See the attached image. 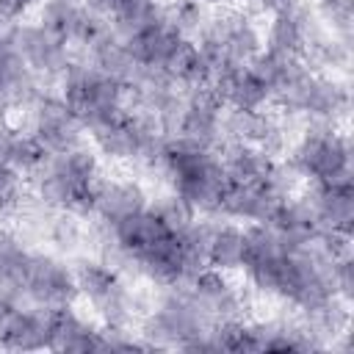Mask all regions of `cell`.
I'll use <instances>...</instances> for the list:
<instances>
[{
	"mask_svg": "<svg viewBox=\"0 0 354 354\" xmlns=\"http://www.w3.org/2000/svg\"><path fill=\"white\" fill-rule=\"evenodd\" d=\"M155 163L169 177L171 194H177L194 213H218V202L230 185V177L216 149L196 147L177 136L163 141Z\"/></svg>",
	"mask_w": 354,
	"mask_h": 354,
	"instance_id": "1",
	"label": "cell"
},
{
	"mask_svg": "<svg viewBox=\"0 0 354 354\" xmlns=\"http://www.w3.org/2000/svg\"><path fill=\"white\" fill-rule=\"evenodd\" d=\"M36 199L44 207L69 210V213H94V188L100 183V163L91 149L83 144L61 152L47 155V160L30 174Z\"/></svg>",
	"mask_w": 354,
	"mask_h": 354,
	"instance_id": "2",
	"label": "cell"
},
{
	"mask_svg": "<svg viewBox=\"0 0 354 354\" xmlns=\"http://www.w3.org/2000/svg\"><path fill=\"white\" fill-rule=\"evenodd\" d=\"M127 88L100 72L94 64H69L61 75V100L83 130H97L124 113Z\"/></svg>",
	"mask_w": 354,
	"mask_h": 354,
	"instance_id": "3",
	"label": "cell"
},
{
	"mask_svg": "<svg viewBox=\"0 0 354 354\" xmlns=\"http://www.w3.org/2000/svg\"><path fill=\"white\" fill-rule=\"evenodd\" d=\"M213 324V315L191 293V288L174 285V290L166 293L144 318L141 337L149 343V348H185L191 340L207 335Z\"/></svg>",
	"mask_w": 354,
	"mask_h": 354,
	"instance_id": "4",
	"label": "cell"
},
{
	"mask_svg": "<svg viewBox=\"0 0 354 354\" xmlns=\"http://www.w3.org/2000/svg\"><path fill=\"white\" fill-rule=\"evenodd\" d=\"M290 166L310 183H343L351 180V147L332 122H315L290 155Z\"/></svg>",
	"mask_w": 354,
	"mask_h": 354,
	"instance_id": "5",
	"label": "cell"
},
{
	"mask_svg": "<svg viewBox=\"0 0 354 354\" xmlns=\"http://www.w3.org/2000/svg\"><path fill=\"white\" fill-rule=\"evenodd\" d=\"M28 133L44 147L47 155H61L83 144V124L72 116L66 102L50 94H39L28 108Z\"/></svg>",
	"mask_w": 354,
	"mask_h": 354,
	"instance_id": "6",
	"label": "cell"
},
{
	"mask_svg": "<svg viewBox=\"0 0 354 354\" xmlns=\"http://www.w3.org/2000/svg\"><path fill=\"white\" fill-rule=\"evenodd\" d=\"M22 282H25V301H30L33 307L55 310L72 304L77 296L75 271L53 254L30 252Z\"/></svg>",
	"mask_w": 354,
	"mask_h": 354,
	"instance_id": "7",
	"label": "cell"
},
{
	"mask_svg": "<svg viewBox=\"0 0 354 354\" xmlns=\"http://www.w3.org/2000/svg\"><path fill=\"white\" fill-rule=\"evenodd\" d=\"M8 39L25 58V64L39 75V77H61L66 66L72 64L69 58V44L53 36L47 28L39 22H17L8 28Z\"/></svg>",
	"mask_w": 354,
	"mask_h": 354,
	"instance_id": "8",
	"label": "cell"
},
{
	"mask_svg": "<svg viewBox=\"0 0 354 354\" xmlns=\"http://www.w3.org/2000/svg\"><path fill=\"white\" fill-rule=\"evenodd\" d=\"M183 41H185V36H180V30L169 22V14L124 39L136 64L144 72H160V75H166V69H169V64L177 55Z\"/></svg>",
	"mask_w": 354,
	"mask_h": 354,
	"instance_id": "9",
	"label": "cell"
},
{
	"mask_svg": "<svg viewBox=\"0 0 354 354\" xmlns=\"http://www.w3.org/2000/svg\"><path fill=\"white\" fill-rule=\"evenodd\" d=\"M47 348L53 351H105V329L66 307L47 310Z\"/></svg>",
	"mask_w": 354,
	"mask_h": 354,
	"instance_id": "10",
	"label": "cell"
},
{
	"mask_svg": "<svg viewBox=\"0 0 354 354\" xmlns=\"http://www.w3.org/2000/svg\"><path fill=\"white\" fill-rule=\"evenodd\" d=\"M315 216L318 230H337L351 235L354 224V188L343 183H313V194L304 199Z\"/></svg>",
	"mask_w": 354,
	"mask_h": 354,
	"instance_id": "11",
	"label": "cell"
},
{
	"mask_svg": "<svg viewBox=\"0 0 354 354\" xmlns=\"http://www.w3.org/2000/svg\"><path fill=\"white\" fill-rule=\"evenodd\" d=\"M216 94L221 97L224 108L232 111H263L271 102L268 86L257 77V72L246 64V66H224L213 83Z\"/></svg>",
	"mask_w": 354,
	"mask_h": 354,
	"instance_id": "12",
	"label": "cell"
},
{
	"mask_svg": "<svg viewBox=\"0 0 354 354\" xmlns=\"http://www.w3.org/2000/svg\"><path fill=\"white\" fill-rule=\"evenodd\" d=\"M282 196L268 183H230L221 194L218 213L238 221H266Z\"/></svg>",
	"mask_w": 354,
	"mask_h": 354,
	"instance_id": "13",
	"label": "cell"
},
{
	"mask_svg": "<svg viewBox=\"0 0 354 354\" xmlns=\"http://www.w3.org/2000/svg\"><path fill=\"white\" fill-rule=\"evenodd\" d=\"M321 33L307 22L304 11L296 8L290 14H274L268 22V30L263 36V47L277 53V55H290L301 58L313 41H318Z\"/></svg>",
	"mask_w": 354,
	"mask_h": 354,
	"instance_id": "14",
	"label": "cell"
},
{
	"mask_svg": "<svg viewBox=\"0 0 354 354\" xmlns=\"http://www.w3.org/2000/svg\"><path fill=\"white\" fill-rule=\"evenodd\" d=\"M88 50V58H91V64L100 69V72H105L108 77H113V80H119L127 91L141 80V75H144V69L136 64V58L130 55V50H127V44H124V39L119 36V33H113V28H108L91 47H86Z\"/></svg>",
	"mask_w": 354,
	"mask_h": 354,
	"instance_id": "15",
	"label": "cell"
},
{
	"mask_svg": "<svg viewBox=\"0 0 354 354\" xmlns=\"http://www.w3.org/2000/svg\"><path fill=\"white\" fill-rule=\"evenodd\" d=\"M147 207V194L133 180H100L94 188V216L113 224Z\"/></svg>",
	"mask_w": 354,
	"mask_h": 354,
	"instance_id": "16",
	"label": "cell"
},
{
	"mask_svg": "<svg viewBox=\"0 0 354 354\" xmlns=\"http://www.w3.org/2000/svg\"><path fill=\"white\" fill-rule=\"evenodd\" d=\"M346 105H348V94L337 80L313 75L304 88L299 113H307L315 122H335L346 111Z\"/></svg>",
	"mask_w": 354,
	"mask_h": 354,
	"instance_id": "17",
	"label": "cell"
},
{
	"mask_svg": "<svg viewBox=\"0 0 354 354\" xmlns=\"http://www.w3.org/2000/svg\"><path fill=\"white\" fill-rule=\"evenodd\" d=\"M221 160L230 183H268L271 169L277 163L271 155H266L252 144H227Z\"/></svg>",
	"mask_w": 354,
	"mask_h": 354,
	"instance_id": "18",
	"label": "cell"
},
{
	"mask_svg": "<svg viewBox=\"0 0 354 354\" xmlns=\"http://www.w3.org/2000/svg\"><path fill=\"white\" fill-rule=\"evenodd\" d=\"M243 263V230L235 224H210L207 266L235 271Z\"/></svg>",
	"mask_w": 354,
	"mask_h": 354,
	"instance_id": "19",
	"label": "cell"
},
{
	"mask_svg": "<svg viewBox=\"0 0 354 354\" xmlns=\"http://www.w3.org/2000/svg\"><path fill=\"white\" fill-rule=\"evenodd\" d=\"M75 271V282H77V293H83L91 304L102 301L111 290H116L122 282H119V274L105 266L102 260H80Z\"/></svg>",
	"mask_w": 354,
	"mask_h": 354,
	"instance_id": "20",
	"label": "cell"
},
{
	"mask_svg": "<svg viewBox=\"0 0 354 354\" xmlns=\"http://www.w3.org/2000/svg\"><path fill=\"white\" fill-rule=\"evenodd\" d=\"M44 160H47L44 147L28 130H14V141H11V152H8V169L22 177V174H33Z\"/></svg>",
	"mask_w": 354,
	"mask_h": 354,
	"instance_id": "21",
	"label": "cell"
},
{
	"mask_svg": "<svg viewBox=\"0 0 354 354\" xmlns=\"http://www.w3.org/2000/svg\"><path fill=\"white\" fill-rule=\"evenodd\" d=\"M166 14H169V22H171V25L180 30V36H185V39L199 36V30L205 28V22H207V17H210L202 0H180V3H174Z\"/></svg>",
	"mask_w": 354,
	"mask_h": 354,
	"instance_id": "22",
	"label": "cell"
},
{
	"mask_svg": "<svg viewBox=\"0 0 354 354\" xmlns=\"http://www.w3.org/2000/svg\"><path fill=\"white\" fill-rule=\"evenodd\" d=\"M321 11L332 25V30L340 33L346 41L351 30V0H321Z\"/></svg>",
	"mask_w": 354,
	"mask_h": 354,
	"instance_id": "23",
	"label": "cell"
},
{
	"mask_svg": "<svg viewBox=\"0 0 354 354\" xmlns=\"http://www.w3.org/2000/svg\"><path fill=\"white\" fill-rule=\"evenodd\" d=\"M50 238H53L61 249H75L77 241H80V227H77L72 218L58 216V218L53 221V227H50Z\"/></svg>",
	"mask_w": 354,
	"mask_h": 354,
	"instance_id": "24",
	"label": "cell"
},
{
	"mask_svg": "<svg viewBox=\"0 0 354 354\" xmlns=\"http://www.w3.org/2000/svg\"><path fill=\"white\" fill-rule=\"evenodd\" d=\"M19 199V174L8 166H0V213H6Z\"/></svg>",
	"mask_w": 354,
	"mask_h": 354,
	"instance_id": "25",
	"label": "cell"
},
{
	"mask_svg": "<svg viewBox=\"0 0 354 354\" xmlns=\"http://www.w3.org/2000/svg\"><path fill=\"white\" fill-rule=\"evenodd\" d=\"M33 6H41V0H0V17L6 22H14Z\"/></svg>",
	"mask_w": 354,
	"mask_h": 354,
	"instance_id": "26",
	"label": "cell"
},
{
	"mask_svg": "<svg viewBox=\"0 0 354 354\" xmlns=\"http://www.w3.org/2000/svg\"><path fill=\"white\" fill-rule=\"evenodd\" d=\"M254 3H257V8L268 11L271 17L274 14H290L299 8V0H254Z\"/></svg>",
	"mask_w": 354,
	"mask_h": 354,
	"instance_id": "27",
	"label": "cell"
},
{
	"mask_svg": "<svg viewBox=\"0 0 354 354\" xmlns=\"http://www.w3.org/2000/svg\"><path fill=\"white\" fill-rule=\"evenodd\" d=\"M202 3H205V6H221V8H227L232 0H202Z\"/></svg>",
	"mask_w": 354,
	"mask_h": 354,
	"instance_id": "28",
	"label": "cell"
},
{
	"mask_svg": "<svg viewBox=\"0 0 354 354\" xmlns=\"http://www.w3.org/2000/svg\"><path fill=\"white\" fill-rule=\"evenodd\" d=\"M6 25H8V22H6V19H3V17H0V36H3V33H6Z\"/></svg>",
	"mask_w": 354,
	"mask_h": 354,
	"instance_id": "29",
	"label": "cell"
},
{
	"mask_svg": "<svg viewBox=\"0 0 354 354\" xmlns=\"http://www.w3.org/2000/svg\"><path fill=\"white\" fill-rule=\"evenodd\" d=\"M72 3H83V0H72Z\"/></svg>",
	"mask_w": 354,
	"mask_h": 354,
	"instance_id": "30",
	"label": "cell"
},
{
	"mask_svg": "<svg viewBox=\"0 0 354 354\" xmlns=\"http://www.w3.org/2000/svg\"><path fill=\"white\" fill-rule=\"evenodd\" d=\"M174 3H180V0H174Z\"/></svg>",
	"mask_w": 354,
	"mask_h": 354,
	"instance_id": "31",
	"label": "cell"
},
{
	"mask_svg": "<svg viewBox=\"0 0 354 354\" xmlns=\"http://www.w3.org/2000/svg\"><path fill=\"white\" fill-rule=\"evenodd\" d=\"M0 111H3V108H0Z\"/></svg>",
	"mask_w": 354,
	"mask_h": 354,
	"instance_id": "32",
	"label": "cell"
}]
</instances>
